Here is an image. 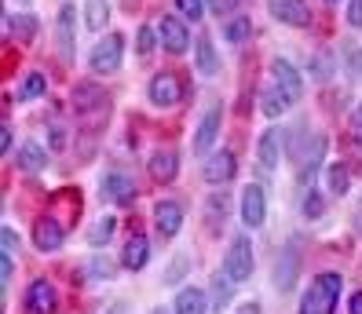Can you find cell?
Here are the masks:
<instances>
[{
  "instance_id": "cell-14",
  "label": "cell",
  "mask_w": 362,
  "mask_h": 314,
  "mask_svg": "<svg viewBox=\"0 0 362 314\" xmlns=\"http://www.w3.org/2000/svg\"><path fill=\"white\" fill-rule=\"evenodd\" d=\"M257 157H260V164H264L267 172L279 169V157H282V132H279V128H267V132L260 135V143H257Z\"/></svg>"
},
{
  "instance_id": "cell-34",
  "label": "cell",
  "mask_w": 362,
  "mask_h": 314,
  "mask_svg": "<svg viewBox=\"0 0 362 314\" xmlns=\"http://www.w3.org/2000/svg\"><path fill=\"white\" fill-rule=\"evenodd\" d=\"M230 285H238V282H234L227 270H223V274H216V303H212V307H227L230 303Z\"/></svg>"
},
{
  "instance_id": "cell-21",
  "label": "cell",
  "mask_w": 362,
  "mask_h": 314,
  "mask_svg": "<svg viewBox=\"0 0 362 314\" xmlns=\"http://www.w3.org/2000/svg\"><path fill=\"white\" fill-rule=\"evenodd\" d=\"M74 18H77V8L74 4H62L59 8V48L62 55H74Z\"/></svg>"
},
{
  "instance_id": "cell-37",
  "label": "cell",
  "mask_w": 362,
  "mask_h": 314,
  "mask_svg": "<svg viewBox=\"0 0 362 314\" xmlns=\"http://www.w3.org/2000/svg\"><path fill=\"white\" fill-rule=\"evenodd\" d=\"M183 274H187V256H176V260H173V267L165 270V285H180V282H183Z\"/></svg>"
},
{
  "instance_id": "cell-32",
  "label": "cell",
  "mask_w": 362,
  "mask_h": 314,
  "mask_svg": "<svg viewBox=\"0 0 362 314\" xmlns=\"http://www.w3.org/2000/svg\"><path fill=\"white\" fill-rule=\"evenodd\" d=\"M45 77H40V73H30L26 80H23V92H18V99H40V95H45Z\"/></svg>"
},
{
  "instance_id": "cell-35",
  "label": "cell",
  "mask_w": 362,
  "mask_h": 314,
  "mask_svg": "<svg viewBox=\"0 0 362 314\" xmlns=\"http://www.w3.org/2000/svg\"><path fill=\"white\" fill-rule=\"evenodd\" d=\"M348 183H351L348 169H344V164H333V169H329V191H333V194H344Z\"/></svg>"
},
{
  "instance_id": "cell-28",
  "label": "cell",
  "mask_w": 362,
  "mask_h": 314,
  "mask_svg": "<svg viewBox=\"0 0 362 314\" xmlns=\"http://www.w3.org/2000/svg\"><path fill=\"white\" fill-rule=\"evenodd\" d=\"M84 23H88V30H103L106 26V4L103 0H88V4H84Z\"/></svg>"
},
{
  "instance_id": "cell-25",
  "label": "cell",
  "mask_w": 362,
  "mask_h": 314,
  "mask_svg": "<svg viewBox=\"0 0 362 314\" xmlns=\"http://www.w3.org/2000/svg\"><path fill=\"white\" fill-rule=\"evenodd\" d=\"M249 18H223V37L230 40V44H245V40H249Z\"/></svg>"
},
{
  "instance_id": "cell-10",
  "label": "cell",
  "mask_w": 362,
  "mask_h": 314,
  "mask_svg": "<svg viewBox=\"0 0 362 314\" xmlns=\"http://www.w3.org/2000/svg\"><path fill=\"white\" fill-rule=\"evenodd\" d=\"M180 95H183L180 77H173V73H158V77L151 80V102H154V107H176Z\"/></svg>"
},
{
  "instance_id": "cell-4",
  "label": "cell",
  "mask_w": 362,
  "mask_h": 314,
  "mask_svg": "<svg viewBox=\"0 0 362 314\" xmlns=\"http://www.w3.org/2000/svg\"><path fill=\"white\" fill-rule=\"evenodd\" d=\"M271 73H274V88H279L289 102L300 99L304 80H300V73H296V66H293L289 59H274V62H271Z\"/></svg>"
},
{
  "instance_id": "cell-36",
  "label": "cell",
  "mask_w": 362,
  "mask_h": 314,
  "mask_svg": "<svg viewBox=\"0 0 362 314\" xmlns=\"http://www.w3.org/2000/svg\"><path fill=\"white\" fill-rule=\"evenodd\" d=\"M311 73H315V80H329L333 77V62L326 55H311Z\"/></svg>"
},
{
  "instance_id": "cell-33",
  "label": "cell",
  "mask_w": 362,
  "mask_h": 314,
  "mask_svg": "<svg viewBox=\"0 0 362 314\" xmlns=\"http://www.w3.org/2000/svg\"><path fill=\"white\" fill-rule=\"evenodd\" d=\"M176 11L187 18V23H198L205 15V0H176Z\"/></svg>"
},
{
  "instance_id": "cell-44",
  "label": "cell",
  "mask_w": 362,
  "mask_h": 314,
  "mask_svg": "<svg viewBox=\"0 0 362 314\" xmlns=\"http://www.w3.org/2000/svg\"><path fill=\"white\" fill-rule=\"evenodd\" d=\"M11 274H15V260H11V256L4 253V263H0V282L8 285V282H11Z\"/></svg>"
},
{
  "instance_id": "cell-42",
  "label": "cell",
  "mask_w": 362,
  "mask_h": 314,
  "mask_svg": "<svg viewBox=\"0 0 362 314\" xmlns=\"http://www.w3.org/2000/svg\"><path fill=\"white\" fill-rule=\"evenodd\" d=\"M348 23L355 30H362V0H351V4H348Z\"/></svg>"
},
{
  "instance_id": "cell-41",
  "label": "cell",
  "mask_w": 362,
  "mask_h": 314,
  "mask_svg": "<svg viewBox=\"0 0 362 314\" xmlns=\"http://www.w3.org/2000/svg\"><path fill=\"white\" fill-rule=\"evenodd\" d=\"M348 70H351V77L362 80V48H351L348 52Z\"/></svg>"
},
{
  "instance_id": "cell-49",
  "label": "cell",
  "mask_w": 362,
  "mask_h": 314,
  "mask_svg": "<svg viewBox=\"0 0 362 314\" xmlns=\"http://www.w3.org/2000/svg\"><path fill=\"white\" fill-rule=\"evenodd\" d=\"M329 4H337V0H329Z\"/></svg>"
},
{
  "instance_id": "cell-6",
  "label": "cell",
  "mask_w": 362,
  "mask_h": 314,
  "mask_svg": "<svg viewBox=\"0 0 362 314\" xmlns=\"http://www.w3.org/2000/svg\"><path fill=\"white\" fill-rule=\"evenodd\" d=\"M62 241H66V230H62L59 219H52V216L37 219V227H33V245L40 248V253H59Z\"/></svg>"
},
{
  "instance_id": "cell-48",
  "label": "cell",
  "mask_w": 362,
  "mask_h": 314,
  "mask_svg": "<svg viewBox=\"0 0 362 314\" xmlns=\"http://www.w3.org/2000/svg\"><path fill=\"white\" fill-rule=\"evenodd\" d=\"M106 314H124V307H114V310H106Z\"/></svg>"
},
{
  "instance_id": "cell-29",
  "label": "cell",
  "mask_w": 362,
  "mask_h": 314,
  "mask_svg": "<svg viewBox=\"0 0 362 314\" xmlns=\"http://www.w3.org/2000/svg\"><path fill=\"white\" fill-rule=\"evenodd\" d=\"M286 107H289V99H286V95H282L279 88H271V92L264 95V102H260V110H264L267 117H279V114H282Z\"/></svg>"
},
{
  "instance_id": "cell-19",
  "label": "cell",
  "mask_w": 362,
  "mask_h": 314,
  "mask_svg": "<svg viewBox=\"0 0 362 314\" xmlns=\"http://www.w3.org/2000/svg\"><path fill=\"white\" fill-rule=\"evenodd\" d=\"M194 66L205 77H216L220 73V55H216V48H212L209 37H198V44H194Z\"/></svg>"
},
{
  "instance_id": "cell-31",
  "label": "cell",
  "mask_w": 362,
  "mask_h": 314,
  "mask_svg": "<svg viewBox=\"0 0 362 314\" xmlns=\"http://www.w3.org/2000/svg\"><path fill=\"white\" fill-rule=\"evenodd\" d=\"M84 270H88L92 278H114V260H106V256H92L88 263H84Z\"/></svg>"
},
{
  "instance_id": "cell-13",
  "label": "cell",
  "mask_w": 362,
  "mask_h": 314,
  "mask_svg": "<svg viewBox=\"0 0 362 314\" xmlns=\"http://www.w3.org/2000/svg\"><path fill=\"white\" fill-rule=\"evenodd\" d=\"M296 263H300V248H296V241H289L286 253L279 256V267H274V289H293Z\"/></svg>"
},
{
  "instance_id": "cell-16",
  "label": "cell",
  "mask_w": 362,
  "mask_h": 314,
  "mask_svg": "<svg viewBox=\"0 0 362 314\" xmlns=\"http://www.w3.org/2000/svg\"><path fill=\"white\" fill-rule=\"evenodd\" d=\"M173 314H209V296L202 289L187 285L176 292V303H173Z\"/></svg>"
},
{
  "instance_id": "cell-20",
  "label": "cell",
  "mask_w": 362,
  "mask_h": 314,
  "mask_svg": "<svg viewBox=\"0 0 362 314\" xmlns=\"http://www.w3.org/2000/svg\"><path fill=\"white\" fill-rule=\"evenodd\" d=\"M146 260H151V241H146L143 234H136L129 245H124L121 263L129 267V270H143V267H146Z\"/></svg>"
},
{
  "instance_id": "cell-45",
  "label": "cell",
  "mask_w": 362,
  "mask_h": 314,
  "mask_svg": "<svg viewBox=\"0 0 362 314\" xmlns=\"http://www.w3.org/2000/svg\"><path fill=\"white\" fill-rule=\"evenodd\" d=\"M348 314H362V292H351V300H348Z\"/></svg>"
},
{
  "instance_id": "cell-38",
  "label": "cell",
  "mask_w": 362,
  "mask_h": 314,
  "mask_svg": "<svg viewBox=\"0 0 362 314\" xmlns=\"http://www.w3.org/2000/svg\"><path fill=\"white\" fill-rule=\"evenodd\" d=\"M322 208H326V201L318 198V194H308L304 198V216L308 219H318V216H322Z\"/></svg>"
},
{
  "instance_id": "cell-24",
  "label": "cell",
  "mask_w": 362,
  "mask_h": 314,
  "mask_svg": "<svg viewBox=\"0 0 362 314\" xmlns=\"http://www.w3.org/2000/svg\"><path fill=\"white\" fill-rule=\"evenodd\" d=\"M333 307H329V300H326V292L318 289V285H311L308 292H304V300H300V314H329Z\"/></svg>"
},
{
  "instance_id": "cell-23",
  "label": "cell",
  "mask_w": 362,
  "mask_h": 314,
  "mask_svg": "<svg viewBox=\"0 0 362 314\" xmlns=\"http://www.w3.org/2000/svg\"><path fill=\"white\" fill-rule=\"evenodd\" d=\"M103 92L99 88H92V85H81L77 92H74V107L81 110V114H92V110H103Z\"/></svg>"
},
{
  "instance_id": "cell-2",
  "label": "cell",
  "mask_w": 362,
  "mask_h": 314,
  "mask_svg": "<svg viewBox=\"0 0 362 314\" xmlns=\"http://www.w3.org/2000/svg\"><path fill=\"white\" fill-rule=\"evenodd\" d=\"M121 55H124V40L117 33H110L106 40H99L95 52H92V70L95 73H114L121 70Z\"/></svg>"
},
{
  "instance_id": "cell-39",
  "label": "cell",
  "mask_w": 362,
  "mask_h": 314,
  "mask_svg": "<svg viewBox=\"0 0 362 314\" xmlns=\"http://www.w3.org/2000/svg\"><path fill=\"white\" fill-rule=\"evenodd\" d=\"M136 52H139V55H151V52H154V33L146 30V26H139V37H136Z\"/></svg>"
},
{
  "instance_id": "cell-47",
  "label": "cell",
  "mask_w": 362,
  "mask_h": 314,
  "mask_svg": "<svg viewBox=\"0 0 362 314\" xmlns=\"http://www.w3.org/2000/svg\"><path fill=\"white\" fill-rule=\"evenodd\" d=\"M351 128H355V135H362V102H358L355 114H351Z\"/></svg>"
},
{
  "instance_id": "cell-26",
  "label": "cell",
  "mask_w": 362,
  "mask_h": 314,
  "mask_svg": "<svg viewBox=\"0 0 362 314\" xmlns=\"http://www.w3.org/2000/svg\"><path fill=\"white\" fill-rule=\"evenodd\" d=\"M114 230H117V216H103L92 230H88V245H106L114 238Z\"/></svg>"
},
{
  "instance_id": "cell-9",
  "label": "cell",
  "mask_w": 362,
  "mask_h": 314,
  "mask_svg": "<svg viewBox=\"0 0 362 314\" xmlns=\"http://www.w3.org/2000/svg\"><path fill=\"white\" fill-rule=\"evenodd\" d=\"M267 8L286 26H308L311 23V11H308L304 0H267Z\"/></svg>"
},
{
  "instance_id": "cell-12",
  "label": "cell",
  "mask_w": 362,
  "mask_h": 314,
  "mask_svg": "<svg viewBox=\"0 0 362 314\" xmlns=\"http://www.w3.org/2000/svg\"><path fill=\"white\" fill-rule=\"evenodd\" d=\"M26 307H30V314H52L55 310V289H52V282L37 278L26 289Z\"/></svg>"
},
{
  "instance_id": "cell-8",
  "label": "cell",
  "mask_w": 362,
  "mask_h": 314,
  "mask_svg": "<svg viewBox=\"0 0 362 314\" xmlns=\"http://www.w3.org/2000/svg\"><path fill=\"white\" fill-rule=\"evenodd\" d=\"M161 44H165V52H173V55H183L190 48V33L183 26V18H176V15L161 18Z\"/></svg>"
},
{
  "instance_id": "cell-22",
  "label": "cell",
  "mask_w": 362,
  "mask_h": 314,
  "mask_svg": "<svg viewBox=\"0 0 362 314\" xmlns=\"http://www.w3.org/2000/svg\"><path fill=\"white\" fill-rule=\"evenodd\" d=\"M18 164H23L26 172H40V169L48 164L45 146H40V143H33V139H26L23 146H18Z\"/></svg>"
},
{
  "instance_id": "cell-1",
  "label": "cell",
  "mask_w": 362,
  "mask_h": 314,
  "mask_svg": "<svg viewBox=\"0 0 362 314\" xmlns=\"http://www.w3.org/2000/svg\"><path fill=\"white\" fill-rule=\"evenodd\" d=\"M223 270H227L234 282H249V274H252V245H249V238H234L230 241Z\"/></svg>"
},
{
  "instance_id": "cell-3",
  "label": "cell",
  "mask_w": 362,
  "mask_h": 314,
  "mask_svg": "<svg viewBox=\"0 0 362 314\" xmlns=\"http://www.w3.org/2000/svg\"><path fill=\"white\" fill-rule=\"evenodd\" d=\"M220 121H223V110H220V102H212V107L202 114L198 132H194V154L198 157H205L212 150V143H216V135H220Z\"/></svg>"
},
{
  "instance_id": "cell-11",
  "label": "cell",
  "mask_w": 362,
  "mask_h": 314,
  "mask_svg": "<svg viewBox=\"0 0 362 314\" xmlns=\"http://www.w3.org/2000/svg\"><path fill=\"white\" fill-rule=\"evenodd\" d=\"M154 219H158V230L165 238H176L180 234V227H183V208H180V201H158L154 205Z\"/></svg>"
},
{
  "instance_id": "cell-15",
  "label": "cell",
  "mask_w": 362,
  "mask_h": 314,
  "mask_svg": "<svg viewBox=\"0 0 362 314\" xmlns=\"http://www.w3.org/2000/svg\"><path fill=\"white\" fill-rule=\"evenodd\" d=\"M103 198L114 201V205H124V201L136 198V186H132V179L124 176V172H110V176L103 179Z\"/></svg>"
},
{
  "instance_id": "cell-7",
  "label": "cell",
  "mask_w": 362,
  "mask_h": 314,
  "mask_svg": "<svg viewBox=\"0 0 362 314\" xmlns=\"http://www.w3.org/2000/svg\"><path fill=\"white\" fill-rule=\"evenodd\" d=\"M234 172H238V161H234V154L230 150H220V154H209L205 157V169H202V176H205V183H212V186H220V183H227Z\"/></svg>"
},
{
  "instance_id": "cell-40",
  "label": "cell",
  "mask_w": 362,
  "mask_h": 314,
  "mask_svg": "<svg viewBox=\"0 0 362 314\" xmlns=\"http://www.w3.org/2000/svg\"><path fill=\"white\" fill-rule=\"evenodd\" d=\"M205 8L227 18V11H234V8H238V0H205Z\"/></svg>"
},
{
  "instance_id": "cell-46",
  "label": "cell",
  "mask_w": 362,
  "mask_h": 314,
  "mask_svg": "<svg viewBox=\"0 0 362 314\" xmlns=\"http://www.w3.org/2000/svg\"><path fill=\"white\" fill-rule=\"evenodd\" d=\"M0 146H4V154L15 146V135H11V128H0Z\"/></svg>"
},
{
  "instance_id": "cell-5",
  "label": "cell",
  "mask_w": 362,
  "mask_h": 314,
  "mask_svg": "<svg viewBox=\"0 0 362 314\" xmlns=\"http://www.w3.org/2000/svg\"><path fill=\"white\" fill-rule=\"evenodd\" d=\"M267 219V194H264V186H245V194H242V223L245 227H264Z\"/></svg>"
},
{
  "instance_id": "cell-30",
  "label": "cell",
  "mask_w": 362,
  "mask_h": 314,
  "mask_svg": "<svg viewBox=\"0 0 362 314\" xmlns=\"http://www.w3.org/2000/svg\"><path fill=\"white\" fill-rule=\"evenodd\" d=\"M227 208H230V198H227V194H212V198H209V205H205L209 223H212V227H220V219H223Z\"/></svg>"
},
{
  "instance_id": "cell-17",
  "label": "cell",
  "mask_w": 362,
  "mask_h": 314,
  "mask_svg": "<svg viewBox=\"0 0 362 314\" xmlns=\"http://www.w3.org/2000/svg\"><path fill=\"white\" fill-rule=\"evenodd\" d=\"M322 154H326V135H311L304 157H296V164H300V183H308L311 172L318 169V164H322Z\"/></svg>"
},
{
  "instance_id": "cell-43",
  "label": "cell",
  "mask_w": 362,
  "mask_h": 314,
  "mask_svg": "<svg viewBox=\"0 0 362 314\" xmlns=\"http://www.w3.org/2000/svg\"><path fill=\"white\" fill-rule=\"evenodd\" d=\"M0 241H4V253H8V256H11L15 248H18V234H15L11 227H4V234H0Z\"/></svg>"
},
{
  "instance_id": "cell-18",
  "label": "cell",
  "mask_w": 362,
  "mask_h": 314,
  "mask_svg": "<svg viewBox=\"0 0 362 314\" xmlns=\"http://www.w3.org/2000/svg\"><path fill=\"white\" fill-rule=\"evenodd\" d=\"M176 172H180L176 150H154V157H151V176H154L158 183H173Z\"/></svg>"
},
{
  "instance_id": "cell-27",
  "label": "cell",
  "mask_w": 362,
  "mask_h": 314,
  "mask_svg": "<svg viewBox=\"0 0 362 314\" xmlns=\"http://www.w3.org/2000/svg\"><path fill=\"white\" fill-rule=\"evenodd\" d=\"M315 285L326 292L329 307H333V303L340 300V274H337V270H326V274H318V278H315Z\"/></svg>"
}]
</instances>
